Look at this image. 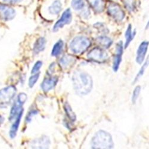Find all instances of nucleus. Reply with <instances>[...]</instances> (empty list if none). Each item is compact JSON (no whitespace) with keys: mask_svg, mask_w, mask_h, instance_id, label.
Returning <instances> with one entry per match:
<instances>
[{"mask_svg":"<svg viewBox=\"0 0 149 149\" xmlns=\"http://www.w3.org/2000/svg\"><path fill=\"white\" fill-rule=\"evenodd\" d=\"M134 35H135V33L133 34L132 32L131 26L129 25L127 28V30L126 31V33H125V37H126V42L125 44V48H127L128 47L131 41L134 38Z\"/></svg>","mask_w":149,"mask_h":149,"instance_id":"obj_22","label":"nucleus"},{"mask_svg":"<svg viewBox=\"0 0 149 149\" xmlns=\"http://www.w3.org/2000/svg\"><path fill=\"white\" fill-rule=\"evenodd\" d=\"M74 88L77 94L84 95L88 94L93 86V81L88 73L82 71L74 72L73 76Z\"/></svg>","mask_w":149,"mask_h":149,"instance_id":"obj_1","label":"nucleus"},{"mask_svg":"<svg viewBox=\"0 0 149 149\" xmlns=\"http://www.w3.org/2000/svg\"><path fill=\"white\" fill-rule=\"evenodd\" d=\"M141 91V87L140 86H137L135 88L134 91H133V94H132V102L134 104H135L137 100V99L139 97L140 93Z\"/></svg>","mask_w":149,"mask_h":149,"instance_id":"obj_26","label":"nucleus"},{"mask_svg":"<svg viewBox=\"0 0 149 149\" xmlns=\"http://www.w3.org/2000/svg\"><path fill=\"white\" fill-rule=\"evenodd\" d=\"M46 45V40L43 37H41L36 40L33 46V52L35 54H38L43 51Z\"/></svg>","mask_w":149,"mask_h":149,"instance_id":"obj_16","label":"nucleus"},{"mask_svg":"<svg viewBox=\"0 0 149 149\" xmlns=\"http://www.w3.org/2000/svg\"><path fill=\"white\" fill-rule=\"evenodd\" d=\"M148 65H149V56H148V57L147 58L145 62H144V65L142 66V67L141 68L140 71L139 72V73H137V74H136V77L135 78V79H134V83H135L136 82H137V81L139 80V79L143 75L144 73V72H145V70H146V69L147 68L148 66Z\"/></svg>","mask_w":149,"mask_h":149,"instance_id":"obj_21","label":"nucleus"},{"mask_svg":"<svg viewBox=\"0 0 149 149\" xmlns=\"http://www.w3.org/2000/svg\"><path fill=\"white\" fill-rule=\"evenodd\" d=\"M16 16L15 10L4 4H0V18L5 21L13 19Z\"/></svg>","mask_w":149,"mask_h":149,"instance_id":"obj_8","label":"nucleus"},{"mask_svg":"<svg viewBox=\"0 0 149 149\" xmlns=\"http://www.w3.org/2000/svg\"><path fill=\"white\" fill-rule=\"evenodd\" d=\"M16 93V88L15 86L11 85L0 90V106L8 105Z\"/></svg>","mask_w":149,"mask_h":149,"instance_id":"obj_4","label":"nucleus"},{"mask_svg":"<svg viewBox=\"0 0 149 149\" xmlns=\"http://www.w3.org/2000/svg\"><path fill=\"white\" fill-rule=\"evenodd\" d=\"M40 77V73H35L34 75H32V77H30L29 80V87L32 88L35 84V83L38 81Z\"/></svg>","mask_w":149,"mask_h":149,"instance_id":"obj_27","label":"nucleus"},{"mask_svg":"<svg viewBox=\"0 0 149 149\" xmlns=\"http://www.w3.org/2000/svg\"><path fill=\"white\" fill-rule=\"evenodd\" d=\"M122 53H123V45H122V42H120L116 46V54L115 57L114 61H113V70L115 72H116L119 68Z\"/></svg>","mask_w":149,"mask_h":149,"instance_id":"obj_11","label":"nucleus"},{"mask_svg":"<svg viewBox=\"0 0 149 149\" xmlns=\"http://www.w3.org/2000/svg\"><path fill=\"white\" fill-rule=\"evenodd\" d=\"M63 42L61 40H59L56 43V44L54 45V47L52 49V55L53 56H58L60 55L63 50Z\"/></svg>","mask_w":149,"mask_h":149,"instance_id":"obj_19","label":"nucleus"},{"mask_svg":"<svg viewBox=\"0 0 149 149\" xmlns=\"http://www.w3.org/2000/svg\"><path fill=\"white\" fill-rule=\"evenodd\" d=\"M3 120V118L1 116V115H0V123H2Z\"/></svg>","mask_w":149,"mask_h":149,"instance_id":"obj_32","label":"nucleus"},{"mask_svg":"<svg viewBox=\"0 0 149 149\" xmlns=\"http://www.w3.org/2000/svg\"><path fill=\"white\" fill-rule=\"evenodd\" d=\"M149 42L148 41H144L140 45L137 52H136V61L139 64H141L145 58L146 54L148 49Z\"/></svg>","mask_w":149,"mask_h":149,"instance_id":"obj_9","label":"nucleus"},{"mask_svg":"<svg viewBox=\"0 0 149 149\" xmlns=\"http://www.w3.org/2000/svg\"><path fill=\"white\" fill-rule=\"evenodd\" d=\"M74 59L70 56H65L60 60V64L63 68H67L73 64Z\"/></svg>","mask_w":149,"mask_h":149,"instance_id":"obj_18","label":"nucleus"},{"mask_svg":"<svg viewBox=\"0 0 149 149\" xmlns=\"http://www.w3.org/2000/svg\"><path fill=\"white\" fill-rule=\"evenodd\" d=\"M58 79L56 77H50L45 79L41 85V88L45 92H48L49 90H52L56 86Z\"/></svg>","mask_w":149,"mask_h":149,"instance_id":"obj_10","label":"nucleus"},{"mask_svg":"<svg viewBox=\"0 0 149 149\" xmlns=\"http://www.w3.org/2000/svg\"><path fill=\"white\" fill-rule=\"evenodd\" d=\"M123 3L127 9L130 11H134L135 8V0H123Z\"/></svg>","mask_w":149,"mask_h":149,"instance_id":"obj_25","label":"nucleus"},{"mask_svg":"<svg viewBox=\"0 0 149 149\" xmlns=\"http://www.w3.org/2000/svg\"><path fill=\"white\" fill-rule=\"evenodd\" d=\"M23 112V109L22 107V104H20L17 101L14 104V105L12 107L11 111H10V114L9 116V120L10 121H12L16 119L18 115Z\"/></svg>","mask_w":149,"mask_h":149,"instance_id":"obj_13","label":"nucleus"},{"mask_svg":"<svg viewBox=\"0 0 149 149\" xmlns=\"http://www.w3.org/2000/svg\"><path fill=\"white\" fill-rule=\"evenodd\" d=\"M93 148H111L113 147V142L109 133L101 130L98 131L92 140Z\"/></svg>","mask_w":149,"mask_h":149,"instance_id":"obj_2","label":"nucleus"},{"mask_svg":"<svg viewBox=\"0 0 149 149\" xmlns=\"http://www.w3.org/2000/svg\"><path fill=\"white\" fill-rule=\"evenodd\" d=\"M42 63L41 61H38L36 62V63L34 65L32 69V71H31V73L33 74V73H36L38 72L40 68H41L42 66Z\"/></svg>","mask_w":149,"mask_h":149,"instance_id":"obj_29","label":"nucleus"},{"mask_svg":"<svg viewBox=\"0 0 149 149\" xmlns=\"http://www.w3.org/2000/svg\"><path fill=\"white\" fill-rule=\"evenodd\" d=\"M61 7L62 5L60 0H56V1H54L53 3V4L49 7V13L53 15H57L61 10Z\"/></svg>","mask_w":149,"mask_h":149,"instance_id":"obj_17","label":"nucleus"},{"mask_svg":"<svg viewBox=\"0 0 149 149\" xmlns=\"http://www.w3.org/2000/svg\"><path fill=\"white\" fill-rule=\"evenodd\" d=\"M37 113H38V111H36V110H31V111H30V112L28 113V116H27V117H26V122H29L31 120L32 117H33L34 115H36Z\"/></svg>","mask_w":149,"mask_h":149,"instance_id":"obj_30","label":"nucleus"},{"mask_svg":"<svg viewBox=\"0 0 149 149\" xmlns=\"http://www.w3.org/2000/svg\"><path fill=\"white\" fill-rule=\"evenodd\" d=\"M50 144L49 139L47 136H42V137L34 140L31 145L32 148H48Z\"/></svg>","mask_w":149,"mask_h":149,"instance_id":"obj_12","label":"nucleus"},{"mask_svg":"<svg viewBox=\"0 0 149 149\" xmlns=\"http://www.w3.org/2000/svg\"><path fill=\"white\" fill-rule=\"evenodd\" d=\"M72 15L70 10L68 9L65 10L63 12V13L62 14L60 19L54 24L53 31H57L59 29L63 28L65 25H66V24H69L72 21Z\"/></svg>","mask_w":149,"mask_h":149,"instance_id":"obj_7","label":"nucleus"},{"mask_svg":"<svg viewBox=\"0 0 149 149\" xmlns=\"http://www.w3.org/2000/svg\"><path fill=\"white\" fill-rule=\"evenodd\" d=\"M108 13L114 19L118 22L123 20L125 13L121 7L117 4L111 3L108 6Z\"/></svg>","mask_w":149,"mask_h":149,"instance_id":"obj_5","label":"nucleus"},{"mask_svg":"<svg viewBox=\"0 0 149 149\" xmlns=\"http://www.w3.org/2000/svg\"><path fill=\"white\" fill-rule=\"evenodd\" d=\"M87 1L97 13H101L104 8L105 3L103 0H87Z\"/></svg>","mask_w":149,"mask_h":149,"instance_id":"obj_14","label":"nucleus"},{"mask_svg":"<svg viewBox=\"0 0 149 149\" xmlns=\"http://www.w3.org/2000/svg\"><path fill=\"white\" fill-rule=\"evenodd\" d=\"M147 28H149V21L148 22V23L147 24V26H146V29H147Z\"/></svg>","mask_w":149,"mask_h":149,"instance_id":"obj_33","label":"nucleus"},{"mask_svg":"<svg viewBox=\"0 0 149 149\" xmlns=\"http://www.w3.org/2000/svg\"><path fill=\"white\" fill-rule=\"evenodd\" d=\"M65 110L66 111V115H68V116L69 118V119L70 120H72V121H74L76 120V116L73 112V111H72L70 106L68 104V103H66L65 104Z\"/></svg>","mask_w":149,"mask_h":149,"instance_id":"obj_23","label":"nucleus"},{"mask_svg":"<svg viewBox=\"0 0 149 149\" xmlns=\"http://www.w3.org/2000/svg\"><path fill=\"white\" fill-rule=\"evenodd\" d=\"M97 41L99 44L104 48H109L112 44V41L107 36L98 37L97 39Z\"/></svg>","mask_w":149,"mask_h":149,"instance_id":"obj_20","label":"nucleus"},{"mask_svg":"<svg viewBox=\"0 0 149 149\" xmlns=\"http://www.w3.org/2000/svg\"><path fill=\"white\" fill-rule=\"evenodd\" d=\"M27 100V95L24 93H20L17 97V101L21 104H23Z\"/></svg>","mask_w":149,"mask_h":149,"instance_id":"obj_28","label":"nucleus"},{"mask_svg":"<svg viewBox=\"0 0 149 149\" xmlns=\"http://www.w3.org/2000/svg\"><path fill=\"white\" fill-rule=\"evenodd\" d=\"M4 3L10 4H16L22 2L23 0H3Z\"/></svg>","mask_w":149,"mask_h":149,"instance_id":"obj_31","label":"nucleus"},{"mask_svg":"<svg viewBox=\"0 0 149 149\" xmlns=\"http://www.w3.org/2000/svg\"><path fill=\"white\" fill-rule=\"evenodd\" d=\"M71 5L74 10H81L84 6V0H72Z\"/></svg>","mask_w":149,"mask_h":149,"instance_id":"obj_24","label":"nucleus"},{"mask_svg":"<svg viewBox=\"0 0 149 149\" xmlns=\"http://www.w3.org/2000/svg\"><path fill=\"white\" fill-rule=\"evenodd\" d=\"M91 45L88 38L84 36L75 37L70 44V50L76 54H80L87 49Z\"/></svg>","mask_w":149,"mask_h":149,"instance_id":"obj_3","label":"nucleus"},{"mask_svg":"<svg viewBox=\"0 0 149 149\" xmlns=\"http://www.w3.org/2000/svg\"><path fill=\"white\" fill-rule=\"evenodd\" d=\"M23 113V112L20 113L18 115V116L16 118L15 122L13 123V124L11 126V128L10 131V134H9L10 137L11 139L15 138L16 135V134H17V132L19 125H20V120H21V118H22Z\"/></svg>","mask_w":149,"mask_h":149,"instance_id":"obj_15","label":"nucleus"},{"mask_svg":"<svg viewBox=\"0 0 149 149\" xmlns=\"http://www.w3.org/2000/svg\"><path fill=\"white\" fill-rule=\"evenodd\" d=\"M88 57L94 61L103 62L108 57L107 53L100 48H95L88 54Z\"/></svg>","mask_w":149,"mask_h":149,"instance_id":"obj_6","label":"nucleus"}]
</instances>
